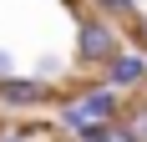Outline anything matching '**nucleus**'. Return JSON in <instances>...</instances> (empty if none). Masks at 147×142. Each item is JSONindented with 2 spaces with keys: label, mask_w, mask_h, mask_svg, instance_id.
Masks as SVG:
<instances>
[{
  "label": "nucleus",
  "mask_w": 147,
  "mask_h": 142,
  "mask_svg": "<svg viewBox=\"0 0 147 142\" xmlns=\"http://www.w3.org/2000/svg\"><path fill=\"white\" fill-rule=\"evenodd\" d=\"M122 107H127V97H117L112 86H102L96 76H91V81L71 86V91L61 97L56 127L66 132L71 142H96L107 127H117V122H122Z\"/></svg>",
  "instance_id": "obj_1"
},
{
  "label": "nucleus",
  "mask_w": 147,
  "mask_h": 142,
  "mask_svg": "<svg viewBox=\"0 0 147 142\" xmlns=\"http://www.w3.org/2000/svg\"><path fill=\"white\" fill-rule=\"evenodd\" d=\"M122 51H127V30H122L117 20H107V15L86 10V5L71 15V66L102 76Z\"/></svg>",
  "instance_id": "obj_2"
},
{
  "label": "nucleus",
  "mask_w": 147,
  "mask_h": 142,
  "mask_svg": "<svg viewBox=\"0 0 147 142\" xmlns=\"http://www.w3.org/2000/svg\"><path fill=\"white\" fill-rule=\"evenodd\" d=\"M61 86L41 81L36 71H20V76H10V81H0V112H15V117H36L46 112V107H61Z\"/></svg>",
  "instance_id": "obj_3"
},
{
  "label": "nucleus",
  "mask_w": 147,
  "mask_h": 142,
  "mask_svg": "<svg viewBox=\"0 0 147 142\" xmlns=\"http://www.w3.org/2000/svg\"><path fill=\"white\" fill-rule=\"evenodd\" d=\"M96 81H102V86H112L117 97H137V91H147V56L127 46V51H122V56L112 61V66L96 76Z\"/></svg>",
  "instance_id": "obj_4"
},
{
  "label": "nucleus",
  "mask_w": 147,
  "mask_h": 142,
  "mask_svg": "<svg viewBox=\"0 0 147 142\" xmlns=\"http://www.w3.org/2000/svg\"><path fill=\"white\" fill-rule=\"evenodd\" d=\"M81 5H86V10H96V15H107V20H117L122 30L142 15V5H137V0H81Z\"/></svg>",
  "instance_id": "obj_5"
},
{
  "label": "nucleus",
  "mask_w": 147,
  "mask_h": 142,
  "mask_svg": "<svg viewBox=\"0 0 147 142\" xmlns=\"http://www.w3.org/2000/svg\"><path fill=\"white\" fill-rule=\"evenodd\" d=\"M122 122H127V132H132L137 142H147V91L127 97V107H122Z\"/></svg>",
  "instance_id": "obj_6"
},
{
  "label": "nucleus",
  "mask_w": 147,
  "mask_h": 142,
  "mask_svg": "<svg viewBox=\"0 0 147 142\" xmlns=\"http://www.w3.org/2000/svg\"><path fill=\"white\" fill-rule=\"evenodd\" d=\"M66 66H71L66 56H41V61H36V76L51 81V86H61V81H66Z\"/></svg>",
  "instance_id": "obj_7"
},
{
  "label": "nucleus",
  "mask_w": 147,
  "mask_h": 142,
  "mask_svg": "<svg viewBox=\"0 0 147 142\" xmlns=\"http://www.w3.org/2000/svg\"><path fill=\"white\" fill-rule=\"evenodd\" d=\"M127 41H132V51H142V56H147V10L127 26Z\"/></svg>",
  "instance_id": "obj_8"
},
{
  "label": "nucleus",
  "mask_w": 147,
  "mask_h": 142,
  "mask_svg": "<svg viewBox=\"0 0 147 142\" xmlns=\"http://www.w3.org/2000/svg\"><path fill=\"white\" fill-rule=\"evenodd\" d=\"M96 142H137V137L127 132V122H117V127H107V132H102Z\"/></svg>",
  "instance_id": "obj_9"
},
{
  "label": "nucleus",
  "mask_w": 147,
  "mask_h": 142,
  "mask_svg": "<svg viewBox=\"0 0 147 142\" xmlns=\"http://www.w3.org/2000/svg\"><path fill=\"white\" fill-rule=\"evenodd\" d=\"M10 76H20V66H15V56L0 46V81H10Z\"/></svg>",
  "instance_id": "obj_10"
},
{
  "label": "nucleus",
  "mask_w": 147,
  "mask_h": 142,
  "mask_svg": "<svg viewBox=\"0 0 147 142\" xmlns=\"http://www.w3.org/2000/svg\"><path fill=\"white\" fill-rule=\"evenodd\" d=\"M0 142H30V137L15 127V122H0Z\"/></svg>",
  "instance_id": "obj_11"
},
{
  "label": "nucleus",
  "mask_w": 147,
  "mask_h": 142,
  "mask_svg": "<svg viewBox=\"0 0 147 142\" xmlns=\"http://www.w3.org/2000/svg\"><path fill=\"white\" fill-rule=\"evenodd\" d=\"M61 5H66V10H71V15H76V10H81V0H61Z\"/></svg>",
  "instance_id": "obj_12"
}]
</instances>
